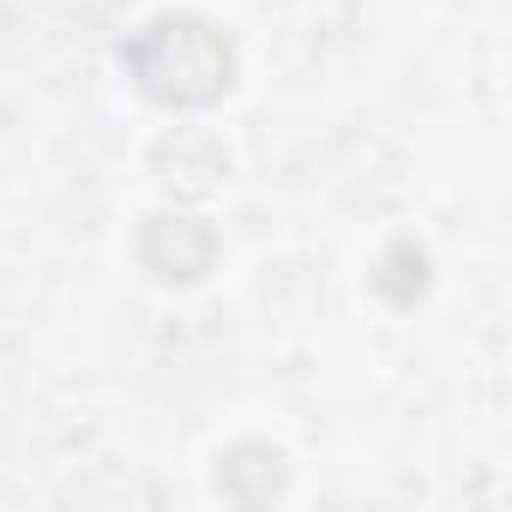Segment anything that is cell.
I'll list each match as a JSON object with an SVG mask.
<instances>
[{"label": "cell", "instance_id": "6da1fadb", "mask_svg": "<svg viewBox=\"0 0 512 512\" xmlns=\"http://www.w3.org/2000/svg\"><path fill=\"white\" fill-rule=\"evenodd\" d=\"M127 73L163 109H211L235 85V49L211 19L169 13L127 43Z\"/></svg>", "mask_w": 512, "mask_h": 512}, {"label": "cell", "instance_id": "7a4b0ae2", "mask_svg": "<svg viewBox=\"0 0 512 512\" xmlns=\"http://www.w3.org/2000/svg\"><path fill=\"white\" fill-rule=\"evenodd\" d=\"M139 260L145 272H157L163 284H199L217 260V235L205 217H187V211H157L139 235Z\"/></svg>", "mask_w": 512, "mask_h": 512}, {"label": "cell", "instance_id": "3957f363", "mask_svg": "<svg viewBox=\"0 0 512 512\" xmlns=\"http://www.w3.org/2000/svg\"><path fill=\"white\" fill-rule=\"evenodd\" d=\"M151 169L175 187V193H211V187H223V175H229V151L205 133V127H175L157 151H151Z\"/></svg>", "mask_w": 512, "mask_h": 512}, {"label": "cell", "instance_id": "277c9868", "mask_svg": "<svg viewBox=\"0 0 512 512\" xmlns=\"http://www.w3.org/2000/svg\"><path fill=\"white\" fill-rule=\"evenodd\" d=\"M217 488H223V500H235L247 512L253 506H272L284 494V452L266 446V440H235L217 458Z\"/></svg>", "mask_w": 512, "mask_h": 512}, {"label": "cell", "instance_id": "5b68a950", "mask_svg": "<svg viewBox=\"0 0 512 512\" xmlns=\"http://www.w3.org/2000/svg\"><path fill=\"white\" fill-rule=\"evenodd\" d=\"M374 290H380L392 308H416V302H422V290H428V253H422L410 235H398V241L380 253Z\"/></svg>", "mask_w": 512, "mask_h": 512}]
</instances>
